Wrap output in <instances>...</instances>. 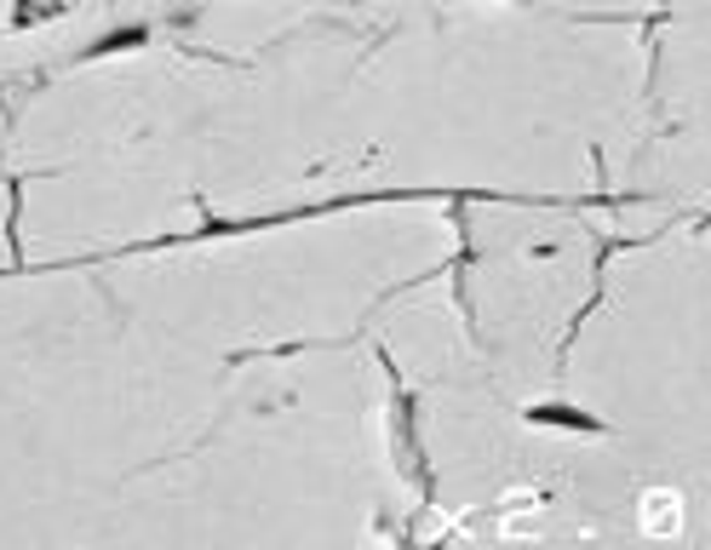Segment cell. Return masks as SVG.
<instances>
[{
    "label": "cell",
    "instance_id": "1",
    "mask_svg": "<svg viewBox=\"0 0 711 550\" xmlns=\"http://www.w3.org/2000/svg\"><path fill=\"white\" fill-rule=\"evenodd\" d=\"M642 533H655V539H677V533H683V499L655 488L649 499H642Z\"/></svg>",
    "mask_w": 711,
    "mask_h": 550
}]
</instances>
